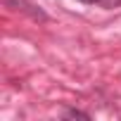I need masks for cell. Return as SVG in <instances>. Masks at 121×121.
Instances as JSON below:
<instances>
[{
	"mask_svg": "<svg viewBox=\"0 0 121 121\" xmlns=\"http://www.w3.org/2000/svg\"><path fill=\"white\" fill-rule=\"evenodd\" d=\"M97 3H100L102 7H107V10H112V7H119V5H121V0H97Z\"/></svg>",
	"mask_w": 121,
	"mask_h": 121,
	"instance_id": "1",
	"label": "cell"
},
{
	"mask_svg": "<svg viewBox=\"0 0 121 121\" xmlns=\"http://www.w3.org/2000/svg\"><path fill=\"white\" fill-rule=\"evenodd\" d=\"M67 116H78V119H88V114H81V112H67Z\"/></svg>",
	"mask_w": 121,
	"mask_h": 121,
	"instance_id": "2",
	"label": "cell"
},
{
	"mask_svg": "<svg viewBox=\"0 0 121 121\" xmlns=\"http://www.w3.org/2000/svg\"><path fill=\"white\" fill-rule=\"evenodd\" d=\"M81 3H97V0H81Z\"/></svg>",
	"mask_w": 121,
	"mask_h": 121,
	"instance_id": "3",
	"label": "cell"
}]
</instances>
